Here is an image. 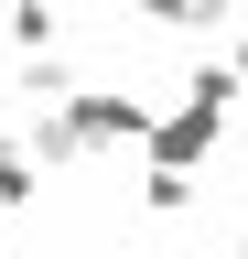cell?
<instances>
[{"label":"cell","instance_id":"6da1fadb","mask_svg":"<svg viewBox=\"0 0 248 259\" xmlns=\"http://www.w3.org/2000/svg\"><path fill=\"white\" fill-rule=\"evenodd\" d=\"M65 119H76L86 162H97V151H140V130H151V97H130V87H86V76H76Z\"/></svg>","mask_w":248,"mask_h":259},{"label":"cell","instance_id":"7a4b0ae2","mask_svg":"<svg viewBox=\"0 0 248 259\" xmlns=\"http://www.w3.org/2000/svg\"><path fill=\"white\" fill-rule=\"evenodd\" d=\"M22 151H33V173H76V162H86V141H76V119H65V97L22 119Z\"/></svg>","mask_w":248,"mask_h":259},{"label":"cell","instance_id":"3957f363","mask_svg":"<svg viewBox=\"0 0 248 259\" xmlns=\"http://www.w3.org/2000/svg\"><path fill=\"white\" fill-rule=\"evenodd\" d=\"M0 32H11V54H54V44H65V11H54V0H11Z\"/></svg>","mask_w":248,"mask_h":259},{"label":"cell","instance_id":"277c9868","mask_svg":"<svg viewBox=\"0 0 248 259\" xmlns=\"http://www.w3.org/2000/svg\"><path fill=\"white\" fill-rule=\"evenodd\" d=\"M140 22H151V32H227L237 0H140Z\"/></svg>","mask_w":248,"mask_h":259},{"label":"cell","instance_id":"5b68a950","mask_svg":"<svg viewBox=\"0 0 248 259\" xmlns=\"http://www.w3.org/2000/svg\"><path fill=\"white\" fill-rule=\"evenodd\" d=\"M194 173H183V162H151V173H140V216H194Z\"/></svg>","mask_w":248,"mask_h":259},{"label":"cell","instance_id":"8992f818","mask_svg":"<svg viewBox=\"0 0 248 259\" xmlns=\"http://www.w3.org/2000/svg\"><path fill=\"white\" fill-rule=\"evenodd\" d=\"M22 97H33V108H54V97H76V65L65 54H22V76H11Z\"/></svg>","mask_w":248,"mask_h":259},{"label":"cell","instance_id":"52a82bcc","mask_svg":"<svg viewBox=\"0 0 248 259\" xmlns=\"http://www.w3.org/2000/svg\"><path fill=\"white\" fill-rule=\"evenodd\" d=\"M33 194H43V173H33V151H22V141H0V216H22Z\"/></svg>","mask_w":248,"mask_h":259},{"label":"cell","instance_id":"ba28073f","mask_svg":"<svg viewBox=\"0 0 248 259\" xmlns=\"http://www.w3.org/2000/svg\"><path fill=\"white\" fill-rule=\"evenodd\" d=\"M227 65H237V87H248V32H237V44H227Z\"/></svg>","mask_w":248,"mask_h":259},{"label":"cell","instance_id":"9c48e42d","mask_svg":"<svg viewBox=\"0 0 248 259\" xmlns=\"http://www.w3.org/2000/svg\"><path fill=\"white\" fill-rule=\"evenodd\" d=\"M0 259H11V216H0Z\"/></svg>","mask_w":248,"mask_h":259},{"label":"cell","instance_id":"30bf717a","mask_svg":"<svg viewBox=\"0 0 248 259\" xmlns=\"http://www.w3.org/2000/svg\"><path fill=\"white\" fill-rule=\"evenodd\" d=\"M237 259H248V227H237Z\"/></svg>","mask_w":248,"mask_h":259}]
</instances>
